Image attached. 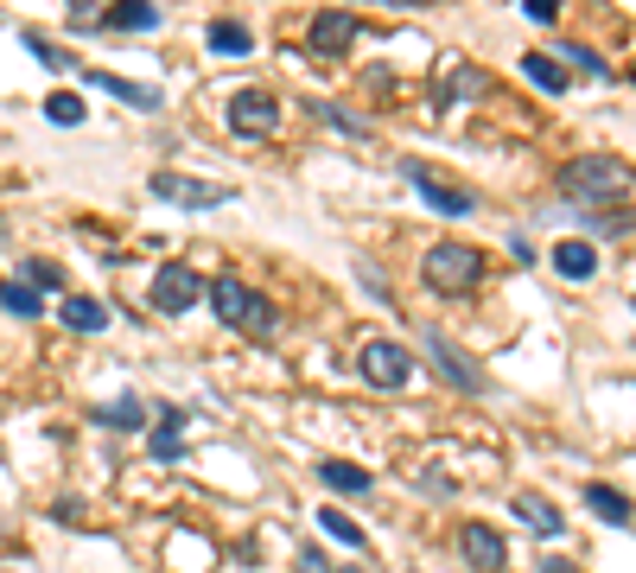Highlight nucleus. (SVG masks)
I'll return each mask as SVG.
<instances>
[{
  "mask_svg": "<svg viewBox=\"0 0 636 573\" xmlns=\"http://www.w3.org/2000/svg\"><path fill=\"white\" fill-rule=\"evenodd\" d=\"M274 128H280V103L268 90H236L229 96V134L254 140V134H274Z\"/></svg>",
  "mask_w": 636,
  "mask_h": 573,
  "instance_id": "obj_8",
  "label": "nucleus"
},
{
  "mask_svg": "<svg viewBox=\"0 0 636 573\" xmlns=\"http://www.w3.org/2000/svg\"><path fill=\"white\" fill-rule=\"evenodd\" d=\"M51 517L64 522V529H76V522H83V503H76V497H64V503H58V510H51Z\"/></svg>",
  "mask_w": 636,
  "mask_h": 573,
  "instance_id": "obj_33",
  "label": "nucleus"
},
{
  "mask_svg": "<svg viewBox=\"0 0 636 573\" xmlns=\"http://www.w3.org/2000/svg\"><path fill=\"white\" fill-rule=\"evenodd\" d=\"M509 517H522L529 535H560V503H548L541 491H515L509 497Z\"/></svg>",
  "mask_w": 636,
  "mask_h": 573,
  "instance_id": "obj_12",
  "label": "nucleus"
},
{
  "mask_svg": "<svg viewBox=\"0 0 636 573\" xmlns=\"http://www.w3.org/2000/svg\"><path fill=\"white\" fill-rule=\"evenodd\" d=\"M64 332H76V338H96V332H108V306H102V300H90V293H71V300H64Z\"/></svg>",
  "mask_w": 636,
  "mask_h": 573,
  "instance_id": "obj_13",
  "label": "nucleus"
},
{
  "mask_svg": "<svg viewBox=\"0 0 636 573\" xmlns=\"http://www.w3.org/2000/svg\"><path fill=\"white\" fill-rule=\"evenodd\" d=\"M159 7H147V0H127V7H115V13H102L96 27H115V32H159Z\"/></svg>",
  "mask_w": 636,
  "mask_h": 573,
  "instance_id": "obj_21",
  "label": "nucleus"
},
{
  "mask_svg": "<svg viewBox=\"0 0 636 573\" xmlns=\"http://www.w3.org/2000/svg\"><path fill=\"white\" fill-rule=\"evenodd\" d=\"M566 274V281H592L598 274V249L585 242V236H566V242H554V256H548Z\"/></svg>",
  "mask_w": 636,
  "mask_h": 573,
  "instance_id": "obj_15",
  "label": "nucleus"
},
{
  "mask_svg": "<svg viewBox=\"0 0 636 573\" xmlns=\"http://www.w3.org/2000/svg\"><path fill=\"white\" fill-rule=\"evenodd\" d=\"M198 300H204V274L191 261H159V268H153V293H147L153 313L173 319V313H191Z\"/></svg>",
  "mask_w": 636,
  "mask_h": 573,
  "instance_id": "obj_5",
  "label": "nucleus"
},
{
  "mask_svg": "<svg viewBox=\"0 0 636 573\" xmlns=\"http://www.w3.org/2000/svg\"><path fill=\"white\" fill-rule=\"evenodd\" d=\"M483 71L478 64H458V71H446V77H439V108H458V103H471V96H483Z\"/></svg>",
  "mask_w": 636,
  "mask_h": 573,
  "instance_id": "obj_19",
  "label": "nucleus"
},
{
  "mask_svg": "<svg viewBox=\"0 0 636 573\" xmlns=\"http://www.w3.org/2000/svg\"><path fill=\"white\" fill-rule=\"evenodd\" d=\"M0 313H13V319H39L45 313V300L32 293L25 281H0Z\"/></svg>",
  "mask_w": 636,
  "mask_h": 573,
  "instance_id": "obj_24",
  "label": "nucleus"
},
{
  "mask_svg": "<svg viewBox=\"0 0 636 573\" xmlns=\"http://www.w3.org/2000/svg\"><path fill=\"white\" fill-rule=\"evenodd\" d=\"M96 427H108V434H134V427H147V402L140 395H115L108 408H96Z\"/></svg>",
  "mask_w": 636,
  "mask_h": 573,
  "instance_id": "obj_16",
  "label": "nucleus"
},
{
  "mask_svg": "<svg viewBox=\"0 0 636 573\" xmlns=\"http://www.w3.org/2000/svg\"><path fill=\"white\" fill-rule=\"evenodd\" d=\"M45 122L76 128V122H83V96H76V90H51V96H45Z\"/></svg>",
  "mask_w": 636,
  "mask_h": 573,
  "instance_id": "obj_26",
  "label": "nucleus"
},
{
  "mask_svg": "<svg viewBox=\"0 0 636 573\" xmlns=\"http://www.w3.org/2000/svg\"><path fill=\"white\" fill-rule=\"evenodd\" d=\"M331 573H356V567H331Z\"/></svg>",
  "mask_w": 636,
  "mask_h": 573,
  "instance_id": "obj_36",
  "label": "nucleus"
},
{
  "mask_svg": "<svg viewBox=\"0 0 636 573\" xmlns=\"http://www.w3.org/2000/svg\"><path fill=\"white\" fill-rule=\"evenodd\" d=\"M356 376L369 383V389H407L414 383V351L407 344H395V338H363L356 344Z\"/></svg>",
  "mask_w": 636,
  "mask_h": 573,
  "instance_id": "obj_4",
  "label": "nucleus"
},
{
  "mask_svg": "<svg viewBox=\"0 0 636 573\" xmlns=\"http://www.w3.org/2000/svg\"><path fill=\"white\" fill-rule=\"evenodd\" d=\"M83 83H90V90H102V96H122V103H134V108H159V90H147V83L108 77V71H83Z\"/></svg>",
  "mask_w": 636,
  "mask_h": 573,
  "instance_id": "obj_18",
  "label": "nucleus"
},
{
  "mask_svg": "<svg viewBox=\"0 0 636 573\" xmlns=\"http://www.w3.org/2000/svg\"><path fill=\"white\" fill-rule=\"evenodd\" d=\"M305 108H312L319 122H331L337 134H351V140H363V134H369V122H363V115H351V108H337V103H305Z\"/></svg>",
  "mask_w": 636,
  "mask_h": 573,
  "instance_id": "obj_27",
  "label": "nucleus"
},
{
  "mask_svg": "<svg viewBox=\"0 0 636 573\" xmlns=\"http://www.w3.org/2000/svg\"><path fill=\"white\" fill-rule=\"evenodd\" d=\"M312 58H337V52H351L356 45V13H344V7H325L319 20H312Z\"/></svg>",
  "mask_w": 636,
  "mask_h": 573,
  "instance_id": "obj_11",
  "label": "nucleus"
},
{
  "mask_svg": "<svg viewBox=\"0 0 636 573\" xmlns=\"http://www.w3.org/2000/svg\"><path fill=\"white\" fill-rule=\"evenodd\" d=\"M210 306H217V319H223V325L249 332V338H274V332H280L274 306H268V300L242 281V274H217V281H210Z\"/></svg>",
  "mask_w": 636,
  "mask_h": 573,
  "instance_id": "obj_2",
  "label": "nucleus"
},
{
  "mask_svg": "<svg viewBox=\"0 0 636 573\" xmlns=\"http://www.w3.org/2000/svg\"><path fill=\"white\" fill-rule=\"evenodd\" d=\"M204 45H210L217 58H249V52H254V32L242 27V20H210Z\"/></svg>",
  "mask_w": 636,
  "mask_h": 573,
  "instance_id": "obj_17",
  "label": "nucleus"
},
{
  "mask_svg": "<svg viewBox=\"0 0 636 573\" xmlns=\"http://www.w3.org/2000/svg\"><path fill=\"white\" fill-rule=\"evenodd\" d=\"M585 503H592L611 529H630V497H624V491H611V485H585Z\"/></svg>",
  "mask_w": 636,
  "mask_h": 573,
  "instance_id": "obj_23",
  "label": "nucleus"
},
{
  "mask_svg": "<svg viewBox=\"0 0 636 573\" xmlns=\"http://www.w3.org/2000/svg\"><path fill=\"white\" fill-rule=\"evenodd\" d=\"M293 573H331V567H325V554H319V548H305L300 561H293Z\"/></svg>",
  "mask_w": 636,
  "mask_h": 573,
  "instance_id": "obj_34",
  "label": "nucleus"
},
{
  "mask_svg": "<svg viewBox=\"0 0 636 573\" xmlns=\"http://www.w3.org/2000/svg\"><path fill=\"white\" fill-rule=\"evenodd\" d=\"M159 427H153V459L159 466H178L185 459V408H153Z\"/></svg>",
  "mask_w": 636,
  "mask_h": 573,
  "instance_id": "obj_14",
  "label": "nucleus"
},
{
  "mask_svg": "<svg viewBox=\"0 0 636 573\" xmlns=\"http://www.w3.org/2000/svg\"><path fill=\"white\" fill-rule=\"evenodd\" d=\"M458 554H465L471 573H503L509 567V548L490 522H465V529H458Z\"/></svg>",
  "mask_w": 636,
  "mask_h": 573,
  "instance_id": "obj_10",
  "label": "nucleus"
},
{
  "mask_svg": "<svg viewBox=\"0 0 636 573\" xmlns=\"http://www.w3.org/2000/svg\"><path fill=\"white\" fill-rule=\"evenodd\" d=\"M566 58H573V64H580L585 77H611V64L598 52H592V45H566Z\"/></svg>",
  "mask_w": 636,
  "mask_h": 573,
  "instance_id": "obj_31",
  "label": "nucleus"
},
{
  "mask_svg": "<svg viewBox=\"0 0 636 573\" xmlns=\"http://www.w3.org/2000/svg\"><path fill=\"white\" fill-rule=\"evenodd\" d=\"M585 223H592V236H630V210H585Z\"/></svg>",
  "mask_w": 636,
  "mask_h": 573,
  "instance_id": "obj_30",
  "label": "nucleus"
},
{
  "mask_svg": "<svg viewBox=\"0 0 636 573\" xmlns=\"http://www.w3.org/2000/svg\"><path fill=\"white\" fill-rule=\"evenodd\" d=\"M522 77H529L534 90H548V96H560V90H566V64H554L548 52H522Z\"/></svg>",
  "mask_w": 636,
  "mask_h": 573,
  "instance_id": "obj_22",
  "label": "nucleus"
},
{
  "mask_svg": "<svg viewBox=\"0 0 636 573\" xmlns=\"http://www.w3.org/2000/svg\"><path fill=\"white\" fill-rule=\"evenodd\" d=\"M153 198H166L178 210H217L236 198V185H210V179H185V173H153Z\"/></svg>",
  "mask_w": 636,
  "mask_h": 573,
  "instance_id": "obj_7",
  "label": "nucleus"
},
{
  "mask_svg": "<svg viewBox=\"0 0 636 573\" xmlns=\"http://www.w3.org/2000/svg\"><path fill=\"white\" fill-rule=\"evenodd\" d=\"M319 478H325L337 497H369V491H376V478H369L363 466H351V459H325V466H319Z\"/></svg>",
  "mask_w": 636,
  "mask_h": 573,
  "instance_id": "obj_20",
  "label": "nucleus"
},
{
  "mask_svg": "<svg viewBox=\"0 0 636 573\" xmlns=\"http://www.w3.org/2000/svg\"><path fill=\"white\" fill-rule=\"evenodd\" d=\"M541 573H580V567H573V561H560V554H548V561H541Z\"/></svg>",
  "mask_w": 636,
  "mask_h": 573,
  "instance_id": "obj_35",
  "label": "nucleus"
},
{
  "mask_svg": "<svg viewBox=\"0 0 636 573\" xmlns=\"http://www.w3.org/2000/svg\"><path fill=\"white\" fill-rule=\"evenodd\" d=\"M319 522H325V535H331V542L356 548V554H363V548H369V542H363V529H356V522L344 517V510H331V503H325V510H319Z\"/></svg>",
  "mask_w": 636,
  "mask_h": 573,
  "instance_id": "obj_28",
  "label": "nucleus"
},
{
  "mask_svg": "<svg viewBox=\"0 0 636 573\" xmlns=\"http://www.w3.org/2000/svg\"><path fill=\"white\" fill-rule=\"evenodd\" d=\"M522 13H529L534 27H554V20H560V7H554V0H522Z\"/></svg>",
  "mask_w": 636,
  "mask_h": 573,
  "instance_id": "obj_32",
  "label": "nucleus"
},
{
  "mask_svg": "<svg viewBox=\"0 0 636 573\" xmlns=\"http://www.w3.org/2000/svg\"><path fill=\"white\" fill-rule=\"evenodd\" d=\"M402 173H407V185L427 198V210H439V217H471L478 210V198L465 191V185H452V179H439L427 159H402Z\"/></svg>",
  "mask_w": 636,
  "mask_h": 573,
  "instance_id": "obj_6",
  "label": "nucleus"
},
{
  "mask_svg": "<svg viewBox=\"0 0 636 573\" xmlns=\"http://www.w3.org/2000/svg\"><path fill=\"white\" fill-rule=\"evenodd\" d=\"M624 191H630V166L611 154H585L573 166H560V198H573L585 210H611V198L624 205Z\"/></svg>",
  "mask_w": 636,
  "mask_h": 573,
  "instance_id": "obj_1",
  "label": "nucleus"
},
{
  "mask_svg": "<svg viewBox=\"0 0 636 573\" xmlns=\"http://www.w3.org/2000/svg\"><path fill=\"white\" fill-rule=\"evenodd\" d=\"M427 351H432V364H439V376H446L452 389H465V395H483V389H490V376H483V369L471 364V357H465V351H458L446 332H427Z\"/></svg>",
  "mask_w": 636,
  "mask_h": 573,
  "instance_id": "obj_9",
  "label": "nucleus"
},
{
  "mask_svg": "<svg viewBox=\"0 0 636 573\" xmlns=\"http://www.w3.org/2000/svg\"><path fill=\"white\" fill-rule=\"evenodd\" d=\"M25 52L39 58L45 71H76V58L64 52V45H51V39H39V32H25Z\"/></svg>",
  "mask_w": 636,
  "mask_h": 573,
  "instance_id": "obj_29",
  "label": "nucleus"
},
{
  "mask_svg": "<svg viewBox=\"0 0 636 573\" xmlns=\"http://www.w3.org/2000/svg\"><path fill=\"white\" fill-rule=\"evenodd\" d=\"M20 281L32 286V293H45V286L58 293V286H64V268H58V261H45V256H25L20 261Z\"/></svg>",
  "mask_w": 636,
  "mask_h": 573,
  "instance_id": "obj_25",
  "label": "nucleus"
},
{
  "mask_svg": "<svg viewBox=\"0 0 636 573\" xmlns=\"http://www.w3.org/2000/svg\"><path fill=\"white\" fill-rule=\"evenodd\" d=\"M420 281H427L432 293L458 300V293H471V286L483 281V256L478 249H465V242H432L427 261H420Z\"/></svg>",
  "mask_w": 636,
  "mask_h": 573,
  "instance_id": "obj_3",
  "label": "nucleus"
}]
</instances>
